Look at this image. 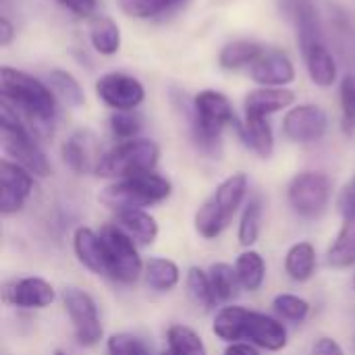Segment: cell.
<instances>
[{
    "label": "cell",
    "instance_id": "1",
    "mask_svg": "<svg viewBox=\"0 0 355 355\" xmlns=\"http://www.w3.org/2000/svg\"><path fill=\"white\" fill-rule=\"evenodd\" d=\"M212 333L216 339L229 343L248 341L258 349L277 354L283 352L289 343L287 327L281 318L248 310L243 306H225L216 312L212 322Z\"/></svg>",
    "mask_w": 355,
    "mask_h": 355
},
{
    "label": "cell",
    "instance_id": "2",
    "mask_svg": "<svg viewBox=\"0 0 355 355\" xmlns=\"http://www.w3.org/2000/svg\"><path fill=\"white\" fill-rule=\"evenodd\" d=\"M0 96L4 104L33 125V133H48L52 129L56 119V98L46 83L12 67H2Z\"/></svg>",
    "mask_w": 355,
    "mask_h": 355
},
{
    "label": "cell",
    "instance_id": "3",
    "mask_svg": "<svg viewBox=\"0 0 355 355\" xmlns=\"http://www.w3.org/2000/svg\"><path fill=\"white\" fill-rule=\"evenodd\" d=\"M248 189L250 179L245 173H233L231 177L220 181L193 214L196 233L208 241L220 237L231 227L235 214L245 202Z\"/></svg>",
    "mask_w": 355,
    "mask_h": 355
},
{
    "label": "cell",
    "instance_id": "4",
    "mask_svg": "<svg viewBox=\"0 0 355 355\" xmlns=\"http://www.w3.org/2000/svg\"><path fill=\"white\" fill-rule=\"evenodd\" d=\"M173 193V185L166 177L158 175L156 171L119 179L108 183L100 193L98 200L112 212L123 210H146L150 206L162 204Z\"/></svg>",
    "mask_w": 355,
    "mask_h": 355
},
{
    "label": "cell",
    "instance_id": "5",
    "mask_svg": "<svg viewBox=\"0 0 355 355\" xmlns=\"http://www.w3.org/2000/svg\"><path fill=\"white\" fill-rule=\"evenodd\" d=\"M0 141L8 160L25 166L33 177H48L52 166L40 148L35 133L19 119V114L4 102H0Z\"/></svg>",
    "mask_w": 355,
    "mask_h": 355
},
{
    "label": "cell",
    "instance_id": "6",
    "mask_svg": "<svg viewBox=\"0 0 355 355\" xmlns=\"http://www.w3.org/2000/svg\"><path fill=\"white\" fill-rule=\"evenodd\" d=\"M229 125H237L229 98L216 89H204L193 98L191 129L198 146L204 152H216L220 135Z\"/></svg>",
    "mask_w": 355,
    "mask_h": 355
},
{
    "label": "cell",
    "instance_id": "7",
    "mask_svg": "<svg viewBox=\"0 0 355 355\" xmlns=\"http://www.w3.org/2000/svg\"><path fill=\"white\" fill-rule=\"evenodd\" d=\"M160 160V148L154 139L135 137L129 141H121L112 150L104 152L96 175L102 179H127L144 173H152Z\"/></svg>",
    "mask_w": 355,
    "mask_h": 355
},
{
    "label": "cell",
    "instance_id": "8",
    "mask_svg": "<svg viewBox=\"0 0 355 355\" xmlns=\"http://www.w3.org/2000/svg\"><path fill=\"white\" fill-rule=\"evenodd\" d=\"M333 198V181L327 173L304 171L287 185V202L304 220H318L329 210Z\"/></svg>",
    "mask_w": 355,
    "mask_h": 355
},
{
    "label": "cell",
    "instance_id": "9",
    "mask_svg": "<svg viewBox=\"0 0 355 355\" xmlns=\"http://www.w3.org/2000/svg\"><path fill=\"white\" fill-rule=\"evenodd\" d=\"M108 254V279L121 285H135L144 277V260L139 256V245L121 231L114 223L100 229Z\"/></svg>",
    "mask_w": 355,
    "mask_h": 355
},
{
    "label": "cell",
    "instance_id": "10",
    "mask_svg": "<svg viewBox=\"0 0 355 355\" xmlns=\"http://www.w3.org/2000/svg\"><path fill=\"white\" fill-rule=\"evenodd\" d=\"M60 300H62L64 312L71 320L75 343L85 349L96 347L104 337V327H102V318H100L96 300L79 287H67L62 291Z\"/></svg>",
    "mask_w": 355,
    "mask_h": 355
},
{
    "label": "cell",
    "instance_id": "11",
    "mask_svg": "<svg viewBox=\"0 0 355 355\" xmlns=\"http://www.w3.org/2000/svg\"><path fill=\"white\" fill-rule=\"evenodd\" d=\"M33 193V175L8 160H0V214L2 216H12L21 212L27 204V200Z\"/></svg>",
    "mask_w": 355,
    "mask_h": 355
},
{
    "label": "cell",
    "instance_id": "12",
    "mask_svg": "<svg viewBox=\"0 0 355 355\" xmlns=\"http://www.w3.org/2000/svg\"><path fill=\"white\" fill-rule=\"evenodd\" d=\"M329 116L316 104H302L291 108L283 119V133L295 144H314L327 135Z\"/></svg>",
    "mask_w": 355,
    "mask_h": 355
},
{
    "label": "cell",
    "instance_id": "13",
    "mask_svg": "<svg viewBox=\"0 0 355 355\" xmlns=\"http://www.w3.org/2000/svg\"><path fill=\"white\" fill-rule=\"evenodd\" d=\"M96 94L106 106L114 110H133L146 98L144 85L135 77H129L125 73L102 75L96 83Z\"/></svg>",
    "mask_w": 355,
    "mask_h": 355
},
{
    "label": "cell",
    "instance_id": "14",
    "mask_svg": "<svg viewBox=\"0 0 355 355\" xmlns=\"http://www.w3.org/2000/svg\"><path fill=\"white\" fill-rule=\"evenodd\" d=\"M4 302L19 310H46L56 300V289L42 277H25L4 287Z\"/></svg>",
    "mask_w": 355,
    "mask_h": 355
},
{
    "label": "cell",
    "instance_id": "15",
    "mask_svg": "<svg viewBox=\"0 0 355 355\" xmlns=\"http://www.w3.org/2000/svg\"><path fill=\"white\" fill-rule=\"evenodd\" d=\"M250 77L262 87H283L295 79V69L287 52L279 48H266L248 69Z\"/></svg>",
    "mask_w": 355,
    "mask_h": 355
},
{
    "label": "cell",
    "instance_id": "16",
    "mask_svg": "<svg viewBox=\"0 0 355 355\" xmlns=\"http://www.w3.org/2000/svg\"><path fill=\"white\" fill-rule=\"evenodd\" d=\"M60 154H62L64 164L75 175H89V173L96 175L98 162L102 158L98 137L87 129H79V131L71 133L64 139Z\"/></svg>",
    "mask_w": 355,
    "mask_h": 355
},
{
    "label": "cell",
    "instance_id": "17",
    "mask_svg": "<svg viewBox=\"0 0 355 355\" xmlns=\"http://www.w3.org/2000/svg\"><path fill=\"white\" fill-rule=\"evenodd\" d=\"M73 252L81 266L92 275L108 277V254L102 235L89 227H77L73 233Z\"/></svg>",
    "mask_w": 355,
    "mask_h": 355
},
{
    "label": "cell",
    "instance_id": "18",
    "mask_svg": "<svg viewBox=\"0 0 355 355\" xmlns=\"http://www.w3.org/2000/svg\"><path fill=\"white\" fill-rule=\"evenodd\" d=\"M295 100V94L285 87H260L245 96L243 112L245 116H258L268 119L270 114L291 106Z\"/></svg>",
    "mask_w": 355,
    "mask_h": 355
},
{
    "label": "cell",
    "instance_id": "19",
    "mask_svg": "<svg viewBox=\"0 0 355 355\" xmlns=\"http://www.w3.org/2000/svg\"><path fill=\"white\" fill-rule=\"evenodd\" d=\"M121 231H125L139 248H150L160 233L158 220L148 210H123L114 212L112 220Z\"/></svg>",
    "mask_w": 355,
    "mask_h": 355
},
{
    "label": "cell",
    "instance_id": "20",
    "mask_svg": "<svg viewBox=\"0 0 355 355\" xmlns=\"http://www.w3.org/2000/svg\"><path fill=\"white\" fill-rule=\"evenodd\" d=\"M285 275L293 283H308L314 279L318 268L316 248L310 241H297L293 243L285 254Z\"/></svg>",
    "mask_w": 355,
    "mask_h": 355
},
{
    "label": "cell",
    "instance_id": "21",
    "mask_svg": "<svg viewBox=\"0 0 355 355\" xmlns=\"http://www.w3.org/2000/svg\"><path fill=\"white\" fill-rule=\"evenodd\" d=\"M241 139L250 150H254L260 158H268L275 152V135L268 119H258V116H245L243 123L235 125Z\"/></svg>",
    "mask_w": 355,
    "mask_h": 355
},
{
    "label": "cell",
    "instance_id": "22",
    "mask_svg": "<svg viewBox=\"0 0 355 355\" xmlns=\"http://www.w3.org/2000/svg\"><path fill=\"white\" fill-rule=\"evenodd\" d=\"M144 281H146L148 289H152L156 293H171L173 289H177V285L181 281V268L171 258L154 256L146 262Z\"/></svg>",
    "mask_w": 355,
    "mask_h": 355
},
{
    "label": "cell",
    "instance_id": "23",
    "mask_svg": "<svg viewBox=\"0 0 355 355\" xmlns=\"http://www.w3.org/2000/svg\"><path fill=\"white\" fill-rule=\"evenodd\" d=\"M233 266H235L241 289H245L250 293H256L262 289V285L266 281V260L260 252H256L252 248L241 252Z\"/></svg>",
    "mask_w": 355,
    "mask_h": 355
},
{
    "label": "cell",
    "instance_id": "24",
    "mask_svg": "<svg viewBox=\"0 0 355 355\" xmlns=\"http://www.w3.org/2000/svg\"><path fill=\"white\" fill-rule=\"evenodd\" d=\"M327 264L335 270H347L355 266V218L343 220L335 241L327 252Z\"/></svg>",
    "mask_w": 355,
    "mask_h": 355
},
{
    "label": "cell",
    "instance_id": "25",
    "mask_svg": "<svg viewBox=\"0 0 355 355\" xmlns=\"http://www.w3.org/2000/svg\"><path fill=\"white\" fill-rule=\"evenodd\" d=\"M185 289H187V297L191 300V304L202 310V312H212L218 304V297L212 289V281L208 270L200 268V266H191L185 275Z\"/></svg>",
    "mask_w": 355,
    "mask_h": 355
},
{
    "label": "cell",
    "instance_id": "26",
    "mask_svg": "<svg viewBox=\"0 0 355 355\" xmlns=\"http://www.w3.org/2000/svg\"><path fill=\"white\" fill-rule=\"evenodd\" d=\"M304 54V60H306V69L312 77V81L316 85H322V87H329L335 83L337 79V62L329 50L327 44H320V46H314Z\"/></svg>",
    "mask_w": 355,
    "mask_h": 355
},
{
    "label": "cell",
    "instance_id": "27",
    "mask_svg": "<svg viewBox=\"0 0 355 355\" xmlns=\"http://www.w3.org/2000/svg\"><path fill=\"white\" fill-rule=\"evenodd\" d=\"M262 214H264V204L260 196H252L239 216V227H237V239L239 245L250 250L252 245H256V241L260 239L262 233Z\"/></svg>",
    "mask_w": 355,
    "mask_h": 355
},
{
    "label": "cell",
    "instance_id": "28",
    "mask_svg": "<svg viewBox=\"0 0 355 355\" xmlns=\"http://www.w3.org/2000/svg\"><path fill=\"white\" fill-rule=\"evenodd\" d=\"M262 50H264V46L258 44V42H252V40H237V42L227 44V46L220 50L218 62H220L223 69H229V71L250 69V64L260 56Z\"/></svg>",
    "mask_w": 355,
    "mask_h": 355
},
{
    "label": "cell",
    "instance_id": "29",
    "mask_svg": "<svg viewBox=\"0 0 355 355\" xmlns=\"http://www.w3.org/2000/svg\"><path fill=\"white\" fill-rule=\"evenodd\" d=\"M331 27H333V37H335V46L341 54V58L347 62V67L352 64L355 75V37L352 23L345 15V10L341 6H331Z\"/></svg>",
    "mask_w": 355,
    "mask_h": 355
},
{
    "label": "cell",
    "instance_id": "30",
    "mask_svg": "<svg viewBox=\"0 0 355 355\" xmlns=\"http://www.w3.org/2000/svg\"><path fill=\"white\" fill-rule=\"evenodd\" d=\"M166 343L173 355H208L206 343L200 333H196L187 324H173L166 331Z\"/></svg>",
    "mask_w": 355,
    "mask_h": 355
},
{
    "label": "cell",
    "instance_id": "31",
    "mask_svg": "<svg viewBox=\"0 0 355 355\" xmlns=\"http://www.w3.org/2000/svg\"><path fill=\"white\" fill-rule=\"evenodd\" d=\"M89 40H92V46L100 52V54H114L121 46V31H119V25L108 19V17H96L92 21V27H89Z\"/></svg>",
    "mask_w": 355,
    "mask_h": 355
},
{
    "label": "cell",
    "instance_id": "32",
    "mask_svg": "<svg viewBox=\"0 0 355 355\" xmlns=\"http://www.w3.org/2000/svg\"><path fill=\"white\" fill-rule=\"evenodd\" d=\"M187 0H119V6L125 15L135 19H154L160 15H166L179 6H183Z\"/></svg>",
    "mask_w": 355,
    "mask_h": 355
},
{
    "label": "cell",
    "instance_id": "33",
    "mask_svg": "<svg viewBox=\"0 0 355 355\" xmlns=\"http://www.w3.org/2000/svg\"><path fill=\"white\" fill-rule=\"evenodd\" d=\"M208 275H210L212 289H214L218 302H231L233 297H237L241 285H239L235 266H231L227 262H216L210 266Z\"/></svg>",
    "mask_w": 355,
    "mask_h": 355
},
{
    "label": "cell",
    "instance_id": "34",
    "mask_svg": "<svg viewBox=\"0 0 355 355\" xmlns=\"http://www.w3.org/2000/svg\"><path fill=\"white\" fill-rule=\"evenodd\" d=\"M272 308H275V312H277V316L281 320H287V322H293V324L306 322L310 312H312L310 302L295 295V293H279V295H275Z\"/></svg>",
    "mask_w": 355,
    "mask_h": 355
},
{
    "label": "cell",
    "instance_id": "35",
    "mask_svg": "<svg viewBox=\"0 0 355 355\" xmlns=\"http://www.w3.org/2000/svg\"><path fill=\"white\" fill-rule=\"evenodd\" d=\"M48 83H50L52 92L58 98H62L69 106H81L85 102V96H83V89H81L79 81L67 71H60V69L50 71Z\"/></svg>",
    "mask_w": 355,
    "mask_h": 355
},
{
    "label": "cell",
    "instance_id": "36",
    "mask_svg": "<svg viewBox=\"0 0 355 355\" xmlns=\"http://www.w3.org/2000/svg\"><path fill=\"white\" fill-rule=\"evenodd\" d=\"M108 125H110V131H112V135L116 139L129 141V139H135L137 137V133L141 131V125L144 123H141V116L135 114V112H131V110H116L110 116Z\"/></svg>",
    "mask_w": 355,
    "mask_h": 355
},
{
    "label": "cell",
    "instance_id": "37",
    "mask_svg": "<svg viewBox=\"0 0 355 355\" xmlns=\"http://www.w3.org/2000/svg\"><path fill=\"white\" fill-rule=\"evenodd\" d=\"M341 129L345 135L355 133V75H345L341 81Z\"/></svg>",
    "mask_w": 355,
    "mask_h": 355
},
{
    "label": "cell",
    "instance_id": "38",
    "mask_svg": "<svg viewBox=\"0 0 355 355\" xmlns=\"http://www.w3.org/2000/svg\"><path fill=\"white\" fill-rule=\"evenodd\" d=\"M106 354L108 355H150L146 343L139 337H133L129 333H114L106 341Z\"/></svg>",
    "mask_w": 355,
    "mask_h": 355
},
{
    "label": "cell",
    "instance_id": "39",
    "mask_svg": "<svg viewBox=\"0 0 355 355\" xmlns=\"http://www.w3.org/2000/svg\"><path fill=\"white\" fill-rule=\"evenodd\" d=\"M337 208H339V214L343 216V220L355 218V175L343 185V189L339 191Z\"/></svg>",
    "mask_w": 355,
    "mask_h": 355
},
{
    "label": "cell",
    "instance_id": "40",
    "mask_svg": "<svg viewBox=\"0 0 355 355\" xmlns=\"http://www.w3.org/2000/svg\"><path fill=\"white\" fill-rule=\"evenodd\" d=\"M58 2L77 17H92L96 15L98 8V0H58Z\"/></svg>",
    "mask_w": 355,
    "mask_h": 355
},
{
    "label": "cell",
    "instance_id": "41",
    "mask_svg": "<svg viewBox=\"0 0 355 355\" xmlns=\"http://www.w3.org/2000/svg\"><path fill=\"white\" fill-rule=\"evenodd\" d=\"M310 355H345L343 347L339 345V341H335L333 337H320L314 345Z\"/></svg>",
    "mask_w": 355,
    "mask_h": 355
},
{
    "label": "cell",
    "instance_id": "42",
    "mask_svg": "<svg viewBox=\"0 0 355 355\" xmlns=\"http://www.w3.org/2000/svg\"><path fill=\"white\" fill-rule=\"evenodd\" d=\"M223 355H260V349L248 341H239V343H229Z\"/></svg>",
    "mask_w": 355,
    "mask_h": 355
},
{
    "label": "cell",
    "instance_id": "43",
    "mask_svg": "<svg viewBox=\"0 0 355 355\" xmlns=\"http://www.w3.org/2000/svg\"><path fill=\"white\" fill-rule=\"evenodd\" d=\"M12 35H15V29H12L10 21L6 17H2L0 19V46H8Z\"/></svg>",
    "mask_w": 355,
    "mask_h": 355
},
{
    "label": "cell",
    "instance_id": "44",
    "mask_svg": "<svg viewBox=\"0 0 355 355\" xmlns=\"http://www.w3.org/2000/svg\"><path fill=\"white\" fill-rule=\"evenodd\" d=\"M52 355H67V354H64V352H60V349H58V352H54V354H52Z\"/></svg>",
    "mask_w": 355,
    "mask_h": 355
},
{
    "label": "cell",
    "instance_id": "45",
    "mask_svg": "<svg viewBox=\"0 0 355 355\" xmlns=\"http://www.w3.org/2000/svg\"><path fill=\"white\" fill-rule=\"evenodd\" d=\"M352 287H354V291H355V275H354V281H352Z\"/></svg>",
    "mask_w": 355,
    "mask_h": 355
},
{
    "label": "cell",
    "instance_id": "46",
    "mask_svg": "<svg viewBox=\"0 0 355 355\" xmlns=\"http://www.w3.org/2000/svg\"><path fill=\"white\" fill-rule=\"evenodd\" d=\"M160 355H173L171 352H164V354H160Z\"/></svg>",
    "mask_w": 355,
    "mask_h": 355
}]
</instances>
